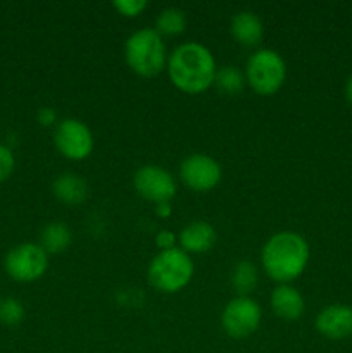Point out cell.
<instances>
[{
	"label": "cell",
	"instance_id": "cell-15",
	"mask_svg": "<svg viewBox=\"0 0 352 353\" xmlns=\"http://www.w3.org/2000/svg\"><path fill=\"white\" fill-rule=\"evenodd\" d=\"M52 193L59 202L66 205H79L88 196V185L75 172H62L52 183Z\"/></svg>",
	"mask_w": 352,
	"mask_h": 353
},
{
	"label": "cell",
	"instance_id": "cell-20",
	"mask_svg": "<svg viewBox=\"0 0 352 353\" xmlns=\"http://www.w3.org/2000/svg\"><path fill=\"white\" fill-rule=\"evenodd\" d=\"M26 310L21 300L7 296V299L0 300V324L3 326H17L24 321Z\"/></svg>",
	"mask_w": 352,
	"mask_h": 353
},
{
	"label": "cell",
	"instance_id": "cell-4",
	"mask_svg": "<svg viewBox=\"0 0 352 353\" xmlns=\"http://www.w3.org/2000/svg\"><path fill=\"white\" fill-rule=\"evenodd\" d=\"M195 265L192 255L176 247L162 250L150 261L147 269V279L161 293H178L185 290L193 279Z\"/></svg>",
	"mask_w": 352,
	"mask_h": 353
},
{
	"label": "cell",
	"instance_id": "cell-6",
	"mask_svg": "<svg viewBox=\"0 0 352 353\" xmlns=\"http://www.w3.org/2000/svg\"><path fill=\"white\" fill-rule=\"evenodd\" d=\"M3 269L7 276L17 283L38 281L48 269V254L40 247V243L24 241L7 252Z\"/></svg>",
	"mask_w": 352,
	"mask_h": 353
},
{
	"label": "cell",
	"instance_id": "cell-10",
	"mask_svg": "<svg viewBox=\"0 0 352 353\" xmlns=\"http://www.w3.org/2000/svg\"><path fill=\"white\" fill-rule=\"evenodd\" d=\"M221 164L206 154H192L179 164V179L188 190L206 193L221 183Z\"/></svg>",
	"mask_w": 352,
	"mask_h": 353
},
{
	"label": "cell",
	"instance_id": "cell-3",
	"mask_svg": "<svg viewBox=\"0 0 352 353\" xmlns=\"http://www.w3.org/2000/svg\"><path fill=\"white\" fill-rule=\"evenodd\" d=\"M124 61L135 74L154 78L168 64L164 38L154 28H141L128 37L124 43Z\"/></svg>",
	"mask_w": 352,
	"mask_h": 353
},
{
	"label": "cell",
	"instance_id": "cell-16",
	"mask_svg": "<svg viewBox=\"0 0 352 353\" xmlns=\"http://www.w3.org/2000/svg\"><path fill=\"white\" fill-rule=\"evenodd\" d=\"M72 241V233L68 224L61 221L48 223L40 233V247L47 252L48 255L62 254L69 248Z\"/></svg>",
	"mask_w": 352,
	"mask_h": 353
},
{
	"label": "cell",
	"instance_id": "cell-7",
	"mask_svg": "<svg viewBox=\"0 0 352 353\" xmlns=\"http://www.w3.org/2000/svg\"><path fill=\"white\" fill-rule=\"evenodd\" d=\"M262 321L261 305L252 296H235L221 312V326L224 333L235 340L252 336Z\"/></svg>",
	"mask_w": 352,
	"mask_h": 353
},
{
	"label": "cell",
	"instance_id": "cell-1",
	"mask_svg": "<svg viewBox=\"0 0 352 353\" xmlns=\"http://www.w3.org/2000/svg\"><path fill=\"white\" fill-rule=\"evenodd\" d=\"M168 76L173 85L188 95H200L214 86L216 59L206 45L186 41L168 55Z\"/></svg>",
	"mask_w": 352,
	"mask_h": 353
},
{
	"label": "cell",
	"instance_id": "cell-13",
	"mask_svg": "<svg viewBox=\"0 0 352 353\" xmlns=\"http://www.w3.org/2000/svg\"><path fill=\"white\" fill-rule=\"evenodd\" d=\"M269 303L271 309L280 319L289 321H299L302 317L304 310H306V302L304 296L295 286L292 285H278L273 290L271 296H269Z\"/></svg>",
	"mask_w": 352,
	"mask_h": 353
},
{
	"label": "cell",
	"instance_id": "cell-19",
	"mask_svg": "<svg viewBox=\"0 0 352 353\" xmlns=\"http://www.w3.org/2000/svg\"><path fill=\"white\" fill-rule=\"evenodd\" d=\"M245 72L240 71L235 65H223L217 68L216 78H214V86L219 88V92L226 95H237L245 86Z\"/></svg>",
	"mask_w": 352,
	"mask_h": 353
},
{
	"label": "cell",
	"instance_id": "cell-18",
	"mask_svg": "<svg viewBox=\"0 0 352 353\" xmlns=\"http://www.w3.org/2000/svg\"><path fill=\"white\" fill-rule=\"evenodd\" d=\"M186 14L183 12L178 7H168V9L161 10L155 19V28L154 30L164 37H178L185 31L186 28Z\"/></svg>",
	"mask_w": 352,
	"mask_h": 353
},
{
	"label": "cell",
	"instance_id": "cell-12",
	"mask_svg": "<svg viewBox=\"0 0 352 353\" xmlns=\"http://www.w3.org/2000/svg\"><path fill=\"white\" fill-rule=\"evenodd\" d=\"M217 233L207 221H193L186 224L178 234V245L188 255L206 254L216 245Z\"/></svg>",
	"mask_w": 352,
	"mask_h": 353
},
{
	"label": "cell",
	"instance_id": "cell-5",
	"mask_svg": "<svg viewBox=\"0 0 352 353\" xmlns=\"http://www.w3.org/2000/svg\"><path fill=\"white\" fill-rule=\"evenodd\" d=\"M286 79V62L271 48H259L245 65V81L257 95H275Z\"/></svg>",
	"mask_w": 352,
	"mask_h": 353
},
{
	"label": "cell",
	"instance_id": "cell-14",
	"mask_svg": "<svg viewBox=\"0 0 352 353\" xmlns=\"http://www.w3.org/2000/svg\"><path fill=\"white\" fill-rule=\"evenodd\" d=\"M230 33L244 47H255L264 37V26L257 14L252 10H242L231 19Z\"/></svg>",
	"mask_w": 352,
	"mask_h": 353
},
{
	"label": "cell",
	"instance_id": "cell-11",
	"mask_svg": "<svg viewBox=\"0 0 352 353\" xmlns=\"http://www.w3.org/2000/svg\"><path fill=\"white\" fill-rule=\"evenodd\" d=\"M317 333L328 340H345L352 336V307L331 303L316 316Z\"/></svg>",
	"mask_w": 352,
	"mask_h": 353
},
{
	"label": "cell",
	"instance_id": "cell-24",
	"mask_svg": "<svg viewBox=\"0 0 352 353\" xmlns=\"http://www.w3.org/2000/svg\"><path fill=\"white\" fill-rule=\"evenodd\" d=\"M38 121H40L41 126H52L55 123V112L50 107H43L38 112Z\"/></svg>",
	"mask_w": 352,
	"mask_h": 353
},
{
	"label": "cell",
	"instance_id": "cell-17",
	"mask_svg": "<svg viewBox=\"0 0 352 353\" xmlns=\"http://www.w3.org/2000/svg\"><path fill=\"white\" fill-rule=\"evenodd\" d=\"M230 283L237 292V296H251L259 283L257 268L251 261H240L231 269Z\"/></svg>",
	"mask_w": 352,
	"mask_h": 353
},
{
	"label": "cell",
	"instance_id": "cell-8",
	"mask_svg": "<svg viewBox=\"0 0 352 353\" xmlns=\"http://www.w3.org/2000/svg\"><path fill=\"white\" fill-rule=\"evenodd\" d=\"M54 145L62 157L69 161H85L95 147L92 130L83 121L69 117L59 121L54 131Z\"/></svg>",
	"mask_w": 352,
	"mask_h": 353
},
{
	"label": "cell",
	"instance_id": "cell-26",
	"mask_svg": "<svg viewBox=\"0 0 352 353\" xmlns=\"http://www.w3.org/2000/svg\"><path fill=\"white\" fill-rule=\"evenodd\" d=\"M345 97H347L349 102L352 103V76L347 79V83H345Z\"/></svg>",
	"mask_w": 352,
	"mask_h": 353
},
{
	"label": "cell",
	"instance_id": "cell-25",
	"mask_svg": "<svg viewBox=\"0 0 352 353\" xmlns=\"http://www.w3.org/2000/svg\"><path fill=\"white\" fill-rule=\"evenodd\" d=\"M169 214H171V207H169V202L168 203H159V205H157V216L168 217Z\"/></svg>",
	"mask_w": 352,
	"mask_h": 353
},
{
	"label": "cell",
	"instance_id": "cell-22",
	"mask_svg": "<svg viewBox=\"0 0 352 353\" xmlns=\"http://www.w3.org/2000/svg\"><path fill=\"white\" fill-rule=\"evenodd\" d=\"M16 169V157L7 145L0 143V183H6Z\"/></svg>",
	"mask_w": 352,
	"mask_h": 353
},
{
	"label": "cell",
	"instance_id": "cell-23",
	"mask_svg": "<svg viewBox=\"0 0 352 353\" xmlns=\"http://www.w3.org/2000/svg\"><path fill=\"white\" fill-rule=\"evenodd\" d=\"M176 241H178V236H176V234L169 230L159 231L157 236H155V245L161 248V252L176 248Z\"/></svg>",
	"mask_w": 352,
	"mask_h": 353
},
{
	"label": "cell",
	"instance_id": "cell-9",
	"mask_svg": "<svg viewBox=\"0 0 352 353\" xmlns=\"http://www.w3.org/2000/svg\"><path fill=\"white\" fill-rule=\"evenodd\" d=\"M133 186L141 199L155 203H168L178 192V183L168 169L155 164L141 165L133 176Z\"/></svg>",
	"mask_w": 352,
	"mask_h": 353
},
{
	"label": "cell",
	"instance_id": "cell-2",
	"mask_svg": "<svg viewBox=\"0 0 352 353\" xmlns=\"http://www.w3.org/2000/svg\"><path fill=\"white\" fill-rule=\"evenodd\" d=\"M311 250L306 238L293 231L273 234L261 250L264 274L278 285H290L302 276L309 262Z\"/></svg>",
	"mask_w": 352,
	"mask_h": 353
},
{
	"label": "cell",
	"instance_id": "cell-21",
	"mask_svg": "<svg viewBox=\"0 0 352 353\" xmlns=\"http://www.w3.org/2000/svg\"><path fill=\"white\" fill-rule=\"evenodd\" d=\"M113 7L116 9L117 14L124 17H137L144 12L148 7V3L145 0H116L113 3Z\"/></svg>",
	"mask_w": 352,
	"mask_h": 353
}]
</instances>
